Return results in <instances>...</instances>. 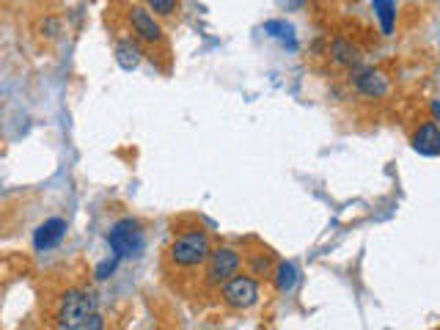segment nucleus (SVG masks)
<instances>
[{
	"mask_svg": "<svg viewBox=\"0 0 440 330\" xmlns=\"http://www.w3.org/2000/svg\"><path fill=\"white\" fill-rule=\"evenodd\" d=\"M99 300L94 292L85 289H67L58 300V311H56V328L67 330H99L105 328L102 317H99Z\"/></svg>",
	"mask_w": 440,
	"mask_h": 330,
	"instance_id": "f257e3e1",
	"label": "nucleus"
},
{
	"mask_svg": "<svg viewBox=\"0 0 440 330\" xmlns=\"http://www.w3.org/2000/svg\"><path fill=\"white\" fill-rule=\"evenodd\" d=\"M168 261L171 267L176 270H196V267H204L207 259L212 256V243H210V234L201 232V229H187L182 234L174 237V243L168 245Z\"/></svg>",
	"mask_w": 440,
	"mask_h": 330,
	"instance_id": "f03ea898",
	"label": "nucleus"
},
{
	"mask_svg": "<svg viewBox=\"0 0 440 330\" xmlns=\"http://www.w3.org/2000/svg\"><path fill=\"white\" fill-rule=\"evenodd\" d=\"M108 245L119 259H138L146 250V232L135 218H121L110 226Z\"/></svg>",
	"mask_w": 440,
	"mask_h": 330,
	"instance_id": "7ed1b4c3",
	"label": "nucleus"
},
{
	"mask_svg": "<svg viewBox=\"0 0 440 330\" xmlns=\"http://www.w3.org/2000/svg\"><path fill=\"white\" fill-rule=\"evenodd\" d=\"M239 253L234 248H215L212 256L207 259V272H204V286L207 289H220L226 281H231L239 272Z\"/></svg>",
	"mask_w": 440,
	"mask_h": 330,
	"instance_id": "20e7f679",
	"label": "nucleus"
},
{
	"mask_svg": "<svg viewBox=\"0 0 440 330\" xmlns=\"http://www.w3.org/2000/svg\"><path fill=\"white\" fill-rule=\"evenodd\" d=\"M220 297L228 309L234 311H248L259 303V281L251 278V275H234L231 281H226L220 286Z\"/></svg>",
	"mask_w": 440,
	"mask_h": 330,
	"instance_id": "39448f33",
	"label": "nucleus"
},
{
	"mask_svg": "<svg viewBox=\"0 0 440 330\" xmlns=\"http://www.w3.org/2000/svg\"><path fill=\"white\" fill-rule=\"evenodd\" d=\"M130 28H133V33H135V39L138 42H144V44H162L165 42V33H162V25L157 22V14H151L149 11V6H133L130 8Z\"/></svg>",
	"mask_w": 440,
	"mask_h": 330,
	"instance_id": "423d86ee",
	"label": "nucleus"
},
{
	"mask_svg": "<svg viewBox=\"0 0 440 330\" xmlns=\"http://www.w3.org/2000/svg\"><path fill=\"white\" fill-rule=\"evenodd\" d=\"M67 237V220L64 218H50L33 232V248L36 250H50Z\"/></svg>",
	"mask_w": 440,
	"mask_h": 330,
	"instance_id": "0eeeda50",
	"label": "nucleus"
},
{
	"mask_svg": "<svg viewBox=\"0 0 440 330\" xmlns=\"http://www.w3.org/2000/svg\"><path fill=\"white\" fill-rule=\"evenodd\" d=\"M413 149L424 157L440 155V127L435 121H424L413 135Z\"/></svg>",
	"mask_w": 440,
	"mask_h": 330,
	"instance_id": "6e6552de",
	"label": "nucleus"
},
{
	"mask_svg": "<svg viewBox=\"0 0 440 330\" xmlns=\"http://www.w3.org/2000/svg\"><path fill=\"white\" fill-rule=\"evenodd\" d=\"M353 82H355V88H358L364 96H369V99H380V96L388 94V78H385L382 72H377V69L358 72Z\"/></svg>",
	"mask_w": 440,
	"mask_h": 330,
	"instance_id": "1a4fd4ad",
	"label": "nucleus"
},
{
	"mask_svg": "<svg viewBox=\"0 0 440 330\" xmlns=\"http://www.w3.org/2000/svg\"><path fill=\"white\" fill-rule=\"evenodd\" d=\"M113 55H116V64H119L124 72L138 69L141 61H144V50H141V44H138V39H119Z\"/></svg>",
	"mask_w": 440,
	"mask_h": 330,
	"instance_id": "9d476101",
	"label": "nucleus"
},
{
	"mask_svg": "<svg viewBox=\"0 0 440 330\" xmlns=\"http://www.w3.org/2000/svg\"><path fill=\"white\" fill-rule=\"evenodd\" d=\"M264 33L273 36L276 42H281L284 47L294 50L297 47V36H294V25L287 22V19H267L264 22Z\"/></svg>",
	"mask_w": 440,
	"mask_h": 330,
	"instance_id": "9b49d317",
	"label": "nucleus"
},
{
	"mask_svg": "<svg viewBox=\"0 0 440 330\" xmlns=\"http://www.w3.org/2000/svg\"><path fill=\"white\" fill-rule=\"evenodd\" d=\"M371 8L380 19V28L385 36L394 33V22H396V0H371Z\"/></svg>",
	"mask_w": 440,
	"mask_h": 330,
	"instance_id": "f8f14e48",
	"label": "nucleus"
},
{
	"mask_svg": "<svg viewBox=\"0 0 440 330\" xmlns=\"http://www.w3.org/2000/svg\"><path fill=\"white\" fill-rule=\"evenodd\" d=\"M297 278H300V272H297V267H294L292 261H281L278 267H276V275H273V281H276V289L278 292H292L294 286H297Z\"/></svg>",
	"mask_w": 440,
	"mask_h": 330,
	"instance_id": "ddd939ff",
	"label": "nucleus"
},
{
	"mask_svg": "<svg viewBox=\"0 0 440 330\" xmlns=\"http://www.w3.org/2000/svg\"><path fill=\"white\" fill-rule=\"evenodd\" d=\"M330 58L339 67H353V64H358V47H353L344 39H336L333 47H330Z\"/></svg>",
	"mask_w": 440,
	"mask_h": 330,
	"instance_id": "4468645a",
	"label": "nucleus"
},
{
	"mask_svg": "<svg viewBox=\"0 0 440 330\" xmlns=\"http://www.w3.org/2000/svg\"><path fill=\"white\" fill-rule=\"evenodd\" d=\"M146 6L151 14H157V17H162V19H171V17L176 14L179 0H146Z\"/></svg>",
	"mask_w": 440,
	"mask_h": 330,
	"instance_id": "2eb2a0df",
	"label": "nucleus"
},
{
	"mask_svg": "<svg viewBox=\"0 0 440 330\" xmlns=\"http://www.w3.org/2000/svg\"><path fill=\"white\" fill-rule=\"evenodd\" d=\"M116 267H119V256H113V259H105L102 264H96V270H94V278H96V281H108V278L116 272Z\"/></svg>",
	"mask_w": 440,
	"mask_h": 330,
	"instance_id": "dca6fc26",
	"label": "nucleus"
},
{
	"mask_svg": "<svg viewBox=\"0 0 440 330\" xmlns=\"http://www.w3.org/2000/svg\"><path fill=\"white\" fill-rule=\"evenodd\" d=\"M270 270V259L264 256V253H259L256 259H253V275H264Z\"/></svg>",
	"mask_w": 440,
	"mask_h": 330,
	"instance_id": "f3484780",
	"label": "nucleus"
},
{
	"mask_svg": "<svg viewBox=\"0 0 440 330\" xmlns=\"http://www.w3.org/2000/svg\"><path fill=\"white\" fill-rule=\"evenodd\" d=\"M42 31H47L44 36H50V39H56V36L61 33V22H58V19H44V22H42Z\"/></svg>",
	"mask_w": 440,
	"mask_h": 330,
	"instance_id": "a211bd4d",
	"label": "nucleus"
},
{
	"mask_svg": "<svg viewBox=\"0 0 440 330\" xmlns=\"http://www.w3.org/2000/svg\"><path fill=\"white\" fill-rule=\"evenodd\" d=\"M303 6H305V0H278V8H284V11H303Z\"/></svg>",
	"mask_w": 440,
	"mask_h": 330,
	"instance_id": "6ab92c4d",
	"label": "nucleus"
},
{
	"mask_svg": "<svg viewBox=\"0 0 440 330\" xmlns=\"http://www.w3.org/2000/svg\"><path fill=\"white\" fill-rule=\"evenodd\" d=\"M432 116H435V121H440V102L438 99L432 102Z\"/></svg>",
	"mask_w": 440,
	"mask_h": 330,
	"instance_id": "aec40b11",
	"label": "nucleus"
}]
</instances>
